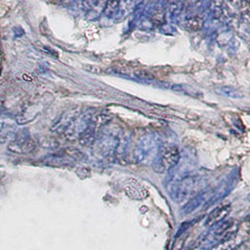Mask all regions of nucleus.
Segmentation results:
<instances>
[{
	"instance_id": "10",
	"label": "nucleus",
	"mask_w": 250,
	"mask_h": 250,
	"mask_svg": "<svg viewBox=\"0 0 250 250\" xmlns=\"http://www.w3.org/2000/svg\"><path fill=\"white\" fill-rule=\"evenodd\" d=\"M152 22L155 23V24H157V25L162 24V23L165 22V15H164V13L160 12V11L155 12L153 14V16H152Z\"/></svg>"
},
{
	"instance_id": "3",
	"label": "nucleus",
	"mask_w": 250,
	"mask_h": 250,
	"mask_svg": "<svg viewBox=\"0 0 250 250\" xmlns=\"http://www.w3.org/2000/svg\"><path fill=\"white\" fill-rule=\"evenodd\" d=\"M34 141H32L28 136H26L23 131L15 135L14 140L9 145L10 151L19 154H28L35 149Z\"/></svg>"
},
{
	"instance_id": "13",
	"label": "nucleus",
	"mask_w": 250,
	"mask_h": 250,
	"mask_svg": "<svg viewBox=\"0 0 250 250\" xmlns=\"http://www.w3.org/2000/svg\"><path fill=\"white\" fill-rule=\"evenodd\" d=\"M83 68L85 69V70H87V71H89V72H91V73H94V74H101V73H103V69L102 68H100V67H98V66H95V65H84V67Z\"/></svg>"
},
{
	"instance_id": "4",
	"label": "nucleus",
	"mask_w": 250,
	"mask_h": 250,
	"mask_svg": "<svg viewBox=\"0 0 250 250\" xmlns=\"http://www.w3.org/2000/svg\"><path fill=\"white\" fill-rule=\"evenodd\" d=\"M230 212V205H223L221 206L216 207L215 210H213L209 216H207L206 221H205V226L206 227H214L220 222H222L228 215Z\"/></svg>"
},
{
	"instance_id": "9",
	"label": "nucleus",
	"mask_w": 250,
	"mask_h": 250,
	"mask_svg": "<svg viewBox=\"0 0 250 250\" xmlns=\"http://www.w3.org/2000/svg\"><path fill=\"white\" fill-rule=\"evenodd\" d=\"M186 240H187L186 233L181 234V235H179V236H176L175 242H174V244H173V246H172V248H171V250H182Z\"/></svg>"
},
{
	"instance_id": "7",
	"label": "nucleus",
	"mask_w": 250,
	"mask_h": 250,
	"mask_svg": "<svg viewBox=\"0 0 250 250\" xmlns=\"http://www.w3.org/2000/svg\"><path fill=\"white\" fill-rule=\"evenodd\" d=\"M94 141H95V136H94V133L90 130L85 131L79 138L80 145L83 146H91L92 144L94 143Z\"/></svg>"
},
{
	"instance_id": "11",
	"label": "nucleus",
	"mask_w": 250,
	"mask_h": 250,
	"mask_svg": "<svg viewBox=\"0 0 250 250\" xmlns=\"http://www.w3.org/2000/svg\"><path fill=\"white\" fill-rule=\"evenodd\" d=\"M134 74H135V76L138 77V78H141V79H153L154 78V76L150 73V72H148L146 70H144V69H138V70H135L134 71Z\"/></svg>"
},
{
	"instance_id": "2",
	"label": "nucleus",
	"mask_w": 250,
	"mask_h": 250,
	"mask_svg": "<svg viewBox=\"0 0 250 250\" xmlns=\"http://www.w3.org/2000/svg\"><path fill=\"white\" fill-rule=\"evenodd\" d=\"M180 159L178 148L175 146H168L163 149L161 152L160 160H159V169L158 171H163L170 170L173 166H175Z\"/></svg>"
},
{
	"instance_id": "8",
	"label": "nucleus",
	"mask_w": 250,
	"mask_h": 250,
	"mask_svg": "<svg viewBox=\"0 0 250 250\" xmlns=\"http://www.w3.org/2000/svg\"><path fill=\"white\" fill-rule=\"evenodd\" d=\"M110 120H111V116L108 115V114H97V115L93 118L94 123H95L96 125H99V126H100V125L102 126V125L107 124Z\"/></svg>"
},
{
	"instance_id": "12",
	"label": "nucleus",
	"mask_w": 250,
	"mask_h": 250,
	"mask_svg": "<svg viewBox=\"0 0 250 250\" xmlns=\"http://www.w3.org/2000/svg\"><path fill=\"white\" fill-rule=\"evenodd\" d=\"M118 4H119L118 2H108L106 5V9H105L106 14H108V15L114 14L118 7Z\"/></svg>"
},
{
	"instance_id": "6",
	"label": "nucleus",
	"mask_w": 250,
	"mask_h": 250,
	"mask_svg": "<svg viewBox=\"0 0 250 250\" xmlns=\"http://www.w3.org/2000/svg\"><path fill=\"white\" fill-rule=\"evenodd\" d=\"M185 27H186L187 30L191 31V32L200 31L204 27V20L199 16L192 17V18L186 21Z\"/></svg>"
},
{
	"instance_id": "15",
	"label": "nucleus",
	"mask_w": 250,
	"mask_h": 250,
	"mask_svg": "<svg viewBox=\"0 0 250 250\" xmlns=\"http://www.w3.org/2000/svg\"><path fill=\"white\" fill-rule=\"evenodd\" d=\"M232 250H250V242L246 241L245 243L241 244L237 248H235Z\"/></svg>"
},
{
	"instance_id": "16",
	"label": "nucleus",
	"mask_w": 250,
	"mask_h": 250,
	"mask_svg": "<svg viewBox=\"0 0 250 250\" xmlns=\"http://www.w3.org/2000/svg\"><path fill=\"white\" fill-rule=\"evenodd\" d=\"M198 250V247H194V248H191V249H190V250Z\"/></svg>"
},
{
	"instance_id": "5",
	"label": "nucleus",
	"mask_w": 250,
	"mask_h": 250,
	"mask_svg": "<svg viewBox=\"0 0 250 250\" xmlns=\"http://www.w3.org/2000/svg\"><path fill=\"white\" fill-rule=\"evenodd\" d=\"M125 193L132 200H145L148 197V190L140 183L132 181L126 184L124 188Z\"/></svg>"
},
{
	"instance_id": "14",
	"label": "nucleus",
	"mask_w": 250,
	"mask_h": 250,
	"mask_svg": "<svg viewBox=\"0 0 250 250\" xmlns=\"http://www.w3.org/2000/svg\"><path fill=\"white\" fill-rule=\"evenodd\" d=\"M83 174V178L82 179H84V178H86V177H88V176H90V170L88 169V168H81L80 170L77 171V175H81V174Z\"/></svg>"
},
{
	"instance_id": "1",
	"label": "nucleus",
	"mask_w": 250,
	"mask_h": 250,
	"mask_svg": "<svg viewBox=\"0 0 250 250\" xmlns=\"http://www.w3.org/2000/svg\"><path fill=\"white\" fill-rule=\"evenodd\" d=\"M250 236V224L246 221L243 224V228L239 227L237 233L232 238L219 242L210 250H232L237 248L241 244L248 241Z\"/></svg>"
}]
</instances>
